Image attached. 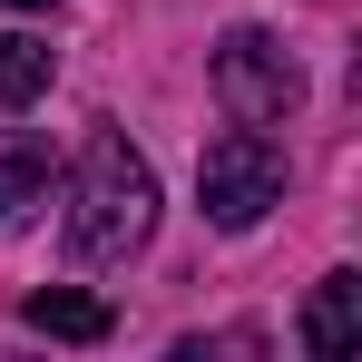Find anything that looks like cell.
Returning <instances> with one entry per match:
<instances>
[{
	"instance_id": "obj_1",
	"label": "cell",
	"mask_w": 362,
	"mask_h": 362,
	"mask_svg": "<svg viewBox=\"0 0 362 362\" xmlns=\"http://www.w3.org/2000/svg\"><path fill=\"white\" fill-rule=\"evenodd\" d=\"M147 235H157V167L118 127H98L78 177H69V255L78 264H127Z\"/></svg>"
},
{
	"instance_id": "obj_2",
	"label": "cell",
	"mask_w": 362,
	"mask_h": 362,
	"mask_svg": "<svg viewBox=\"0 0 362 362\" xmlns=\"http://www.w3.org/2000/svg\"><path fill=\"white\" fill-rule=\"evenodd\" d=\"M196 206H206V226H264V206H284V147L264 137V127H226V137H206V157H196Z\"/></svg>"
},
{
	"instance_id": "obj_3",
	"label": "cell",
	"mask_w": 362,
	"mask_h": 362,
	"mask_svg": "<svg viewBox=\"0 0 362 362\" xmlns=\"http://www.w3.org/2000/svg\"><path fill=\"white\" fill-rule=\"evenodd\" d=\"M216 98L235 127H284L303 108V69L274 30H226L216 40Z\"/></svg>"
},
{
	"instance_id": "obj_4",
	"label": "cell",
	"mask_w": 362,
	"mask_h": 362,
	"mask_svg": "<svg viewBox=\"0 0 362 362\" xmlns=\"http://www.w3.org/2000/svg\"><path fill=\"white\" fill-rule=\"evenodd\" d=\"M353 343H362V274H323L313 303H303V353L333 362V353H353Z\"/></svg>"
},
{
	"instance_id": "obj_5",
	"label": "cell",
	"mask_w": 362,
	"mask_h": 362,
	"mask_svg": "<svg viewBox=\"0 0 362 362\" xmlns=\"http://www.w3.org/2000/svg\"><path fill=\"white\" fill-rule=\"evenodd\" d=\"M20 323L30 333H49V343H108L118 333V313L98 294H69V284H49V294H20Z\"/></svg>"
},
{
	"instance_id": "obj_6",
	"label": "cell",
	"mask_w": 362,
	"mask_h": 362,
	"mask_svg": "<svg viewBox=\"0 0 362 362\" xmlns=\"http://www.w3.org/2000/svg\"><path fill=\"white\" fill-rule=\"evenodd\" d=\"M40 196H49V147L30 127H0V226H20Z\"/></svg>"
},
{
	"instance_id": "obj_7",
	"label": "cell",
	"mask_w": 362,
	"mask_h": 362,
	"mask_svg": "<svg viewBox=\"0 0 362 362\" xmlns=\"http://www.w3.org/2000/svg\"><path fill=\"white\" fill-rule=\"evenodd\" d=\"M49 78H59V49L40 30H0V118H20Z\"/></svg>"
},
{
	"instance_id": "obj_8",
	"label": "cell",
	"mask_w": 362,
	"mask_h": 362,
	"mask_svg": "<svg viewBox=\"0 0 362 362\" xmlns=\"http://www.w3.org/2000/svg\"><path fill=\"white\" fill-rule=\"evenodd\" d=\"M0 10H59V0H0Z\"/></svg>"
}]
</instances>
